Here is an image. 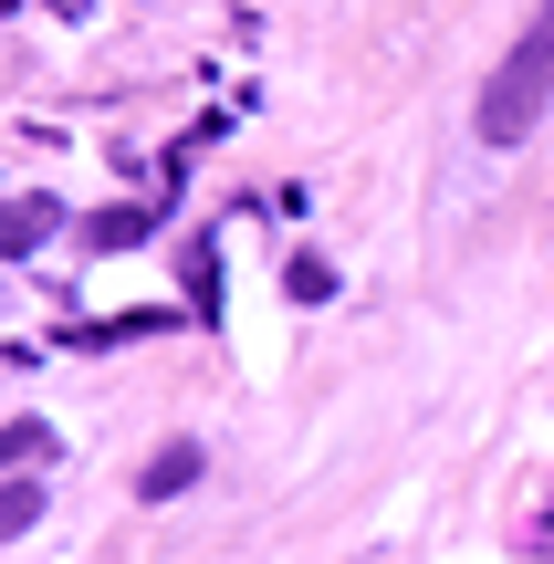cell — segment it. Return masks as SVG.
I'll return each instance as SVG.
<instances>
[{
	"mask_svg": "<svg viewBox=\"0 0 554 564\" xmlns=\"http://www.w3.org/2000/svg\"><path fill=\"white\" fill-rule=\"evenodd\" d=\"M544 105H554V0H544L534 21H523V32H513V53L492 63V84H481L471 126H481L492 147H523V137L544 126Z\"/></svg>",
	"mask_w": 554,
	"mask_h": 564,
	"instance_id": "6da1fadb",
	"label": "cell"
},
{
	"mask_svg": "<svg viewBox=\"0 0 554 564\" xmlns=\"http://www.w3.org/2000/svg\"><path fill=\"white\" fill-rule=\"evenodd\" d=\"M188 481H199V449H157V460H146V481H137V502H167V491H188Z\"/></svg>",
	"mask_w": 554,
	"mask_h": 564,
	"instance_id": "7a4b0ae2",
	"label": "cell"
},
{
	"mask_svg": "<svg viewBox=\"0 0 554 564\" xmlns=\"http://www.w3.org/2000/svg\"><path fill=\"white\" fill-rule=\"evenodd\" d=\"M146 209H95V220H84V251H126V241H146Z\"/></svg>",
	"mask_w": 554,
	"mask_h": 564,
	"instance_id": "3957f363",
	"label": "cell"
},
{
	"mask_svg": "<svg viewBox=\"0 0 554 564\" xmlns=\"http://www.w3.org/2000/svg\"><path fill=\"white\" fill-rule=\"evenodd\" d=\"M42 230H53V199H11V220H0V241H11V251H32Z\"/></svg>",
	"mask_w": 554,
	"mask_h": 564,
	"instance_id": "277c9868",
	"label": "cell"
},
{
	"mask_svg": "<svg viewBox=\"0 0 554 564\" xmlns=\"http://www.w3.org/2000/svg\"><path fill=\"white\" fill-rule=\"evenodd\" d=\"M188 303H199V314H220V251H188Z\"/></svg>",
	"mask_w": 554,
	"mask_h": 564,
	"instance_id": "5b68a950",
	"label": "cell"
},
{
	"mask_svg": "<svg viewBox=\"0 0 554 564\" xmlns=\"http://www.w3.org/2000/svg\"><path fill=\"white\" fill-rule=\"evenodd\" d=\"M283 293H293V303H325V293H335V272H325V262H314V251H304V262L283 272Z\"/></svg>",
	"mask_w": 554,
	"mask_h": 564,
	"instance_id": "8992f818",
	"label": "cell"
},
{
	"mask_svg": "<svg viewBox=\"0 0 554 564\" xmlns=\"http://www.w3.org/2000/svg\"><path fill=\"white\" fill-rule=\"evenodd\" d=\"M32 512H42V491H32V481L0 491V533H32Z\"/></svg>",
	"mask_w": 554,
	"mask_h": 564,
	"instance_id": "52a82bcc",
	"label": "cell"
}]
</instances>
